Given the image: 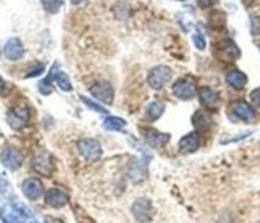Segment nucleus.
Returning a JSON list of instances; mask_svg holds the SVG:
<instances>
[{"mask_svg": "<svg viewBox=\"0 0 260 223\" xmlns=\"http://www.w3.org/2000/svg\"><path fill=\"white\" fill-rule=\"evenodd\" d=\"M24 217H29V214H22L18 207L13 206L0 207V218L5 223H24Z\"/></svg>", "mask_w": 260, "mask_h": 223, "instance_id": "14", "label": "nucleus"}, {"mask_svg": "<svg viewBox=\"0 0 260 223\" xmlns=\"http://www.w3.org/2000/svg\"><path fill=\"white\" fill-rule=\"evenodd\" d=\"M249 97H251V102H252L255 107H258V108H260V88L252 89L251 94H249Z\"/></svg>", "mask_w": 260, "mask_h": 223, "instance_id": "28", "label": "nucleus"}, {"mask_svg": "<svg viewBox=\"0 0 260 223\" xmlns=\"http://www.w3.org/2000/svg\"><path fill=\"white\" fill-rule=\"evenodd\" d=\"M54 82L62 89V91H72V83L69 80V77H67L64 72H56L54 73Z\"/></svg>", "mask_w": 260, "mask_h": 223, "instance_id": "23", "label": "nucleus"}, {"mask_svg": "<svg viewBox=\"0 0 260 223\" xmlns=\"http://www.w3.org/2000/svg\"><path fill=\"white\" fill-rule=\"evenodd\" d=\"M193 43H195V47L200 50V51H203L206 48V39H205V35H203V32L201 30H197L195 33H193Z\"/></svg>", "mask_w": 260, "mask_h": 223, "instance_id": "25", "label": "nucleus"}, {"mask_svg": "<svg viewBox=\"0 0 260 223\" xmlns=\"http://www.w3.org/2000/svg\"><path fill=\"white\" fill-rule=\"evenodd\" d=\"M40 4L47 13L53 15V13H58V11L61 10L64 0H40Z\"/></svg>", "mask_w": 260, "mask_h": 223, "instance_id": "24", "label": "nucleus"}, {"mask_svg": "<svg viewBox=\"0 0 260 223\" xmlns=\"http://www.w3.org/2000/svg\"><path fill=\"white\" fill-rule=\"evenodd\" d=\"M45 221H47V223H62V221H59V220H56V218H51V217H48V218H45Z\"/></svg>", "mask_w": 260, "mask_h": 223, "instance_id": "31", "label": "nucleus"}, {"mask_svg": "<svg viewBox=\"0 0 260 223\" xmlns=\"http://www.w3.org/2000/svg\"><path fill=\"white\" fill-rule=\"evenodd\" d=\"M5 88H7V83H5V80L2 77H0V94H2L4 91H5Z\"/></svg>", "mask_w": 260, "mask_h": 223, "instance_id": "30", "label": "nucleus"}, {"mask_svg": "<svg viewBox=\"0 0 260 223\" xmlns=\"http://www.w3.org/2000/svg\"><path fill=\"white\" fill-rule=\"evenodd\" d=\"M104 128L109 129V131H125L126 121L118 118V117H107L104 120Z\"/></svg>", "mask_w": 260, "mask_h": 223, "instance_id": "22", "label": "nucleus"}, {"mask_svg": "<svg viewBox=\"0 0 260 223\" xmlns=\"http://www.w3.org/2000/svg\"><path fill=\"white\" fill-rule=\"evenodd\" d=\"M89 93L94 96L96 100H99V102H103V104L109 105L114 102V88H112L109 82H98L96 85L91 86Z\"/></svg>", "mask_w": 260, "mask_h": 223, "instance_id": "8", "label": "nucleus"}, {"mask_svg": "<svg viewBox=\"0 0 260 223\" xmlns=\"http://www.w3.org/2000/svg\"><path fill=\"white\" fill-rule=\"evenodd\" d=\"M173 94L182 100H190L198 94L197 85L190 77L179 78V80L173 85Z\"/></svg>", "mask_w": 260, "mask_h": 223, "instance_id": "3", "label": "nucleus"}, {"mask_svg": "<svg viewBox=\"0 0 260 223\" xmlns=\"http://www.w3.org/2000/svg\"><path fill=\"white\" fill-rule=\"evenodd\" d=\"M229 112L236 120L244 123H251L255 120V112L251 107V104H247L246 100H235V102L230 104Z\"/></svg>", "mask_w": 260, "mask_h": 223, "instance_id": "6", "label": "nucleus"}, {"mask_svg": "<svg viewBox=\"0 0 260 223\" xmlns=\"http://www.w3.org/2000/svg\"><path fill=\"white\" fill-rule=\"evenodd\" d=\"M131 214L139 223H149L152 220V217H153L152 203L149 199H145V198L134 201L133 206H131Z\"/></svg>", "mask_w": 260, "mask_h": 223, "instance_id": "5", "label": "nucleus"}, {"mask_svg": "<svg viewBox=\"0 0 260 223\" xmlns=\"http://www.w3.org/2000/svg\"><path fill=\"white\" fill-rule=\"evenodd\" d=\"M198 97H200V102L205 105L206 108H216L220 102V97H219V93L214 91L212 88L209 86H203L200 88L198 91Z\"/></svg>", "mask_w": 260, "mask_h": 223, "instance_id": "12", "label": "nucleus"}, {"mask_svg": "<svg viewBox=\"0 0 260 223\" xmlns=\"http://www.w3.org/2000/svg\"><path fill=\"white\" fill-rule=\"evenodd\" d=\"M216 2H217V0H198V5L201 8H209V7H212Z\"/></svg>", "mask_w": 260, "mask_h": 223, "instance_id": "29", "label": "nucleus"}, {"mask_svg": "<svg viewBox=\"0 0 260 223\" xmlns=\"http://www.w3.org/2000/svg\"><path fill=\"white\" fill-rule=\"evenodd\" d=\"M173 78V70L168 65H155L149 70L147 75V83L152 89H161L165 88Z\"/></svg>", "mask_w": 260, "mask_h": 223, "instance_id": "1", "label": "nucleus"}, {"mask_svg": "<svg viewBox=\"0 0 260 223\" xmlns=\"http://www.w3.org/2000/svg\"><path fill=\"white\" fill-rule=\"evenodd\" d=\"M29 118H30V112L29 108L26 107H13V108H10L8 110V114H7V121H8V125L13 128V129H21V128H24L27 123H29Z\"/></svg>", "mask_w": 260, "mask_h": 223, "instance_id": "7", "label": "nucleus"}, {"mask_svg": "<svg viewBox=\"0 0 260 223\" xmlns=\"http://www.w3.org/2000/svg\"><path fill=\"white\" fill-rule=\"evenodd\" d=\"M45 201H47V204L54 207V209H61L67 204V195L62 192L59 188H50L47 193H45Z\"/></svg>", "mask_w": 260, "mask_h": 223, "instance_id": "13", "label": "nucleus"}, {"mask_svg": "<svg viewBox=\"0 0 260 223\" xmlns=\"http://www.w3.org/2000/svg\"><path fill=\"white\" fill-rule=\"evenodd\" d=\"M21 190H22V193H24V196L27 199L36 201L43 195V183L36 177H29V178H26L24 182H22Z\"/></svg>", "mask_w": 260, "mask_h": 223, "instance_id": "9", "label": "nucleus"}, {"mask_svg": "<svg viewBox=\"0 0 260 223\" xmlns=\"http://www.w3.org/2000/svg\"><path fill=\"white\" fill-rule=\"evenodd\" d=\"M144 136H145L147 143H149L150 147H153V148H161V147H165V145L168 143V140H169L168 134L160 132V131H156V129H145L144 131Z\"/></svg>", "mask_w": 260, "mask_h": 223, "instance_id": "16", "label": "nucleus"}, {"mask_svg": "<svg viewBox=\"0 0 260 223\" xmlns=\"http://www.w3.org/2000/svg\"><path fill=\"white\" fill-rule=\"evenodd\" d=\"M165 112V104L163 102H152L145 110V120L147 121H156L163 115Z\"/></svg>", "mask_w": 260, "mask_h": 223, "instance_id": "21", "label": "nucleus"}, {"mask_svg": "<svg viewBox=\"0 0 260 223\" xmlns=\"http://www.w3.org/2000/svg\"><path fill=\"white\" fill-rule=\"evenodd\" d=\"M77 148L80 152V155L88 161H96L103 155V147L96 139H82L78 140Z\"/></svg>", "mask_w": 260, "mask_h": 223, "instance_id": "4", "label": "nucleus"}, {"mask_svg": "<svg viewBox=\"0 0 260 223\" xmlns=\"http://www.w3.org/2000/svg\"><path fill=\"white\" fill-rule=\"evenodd\" d=\"M32 169L40 175L50 177L54 171V163L47 150H39L32 158Z\"/></svg>", "mask_w": 260, "mask_h": 223, "instance_id": "2", "label": "nucleus"}, {"mask_svg": "<svg viewBox=\"0 0 260 223\" xmlns=\"http://www.w3.org/2000/svg\"><path fill=\"white\" fill-rule=\"evenodd\" d=\"M258 48H260V43H258Z\"/></svg>", "mask_w": 260, "mask_h": 223, "instance_id": "34", "label": "nucleus"}, {"mask_svg": "<svg viewBox=\"0 0 260 223\" xmlns=\"http://www.w3.org/2000/svg\"><path fill=\"white\" fill-rule=\"evenodd\" d=\"M0 161H2V164L7 167V169L10 171H16L21 167L22 164V156L21 153L13 148V147H8L2 152V155H0Z\"/></svg>", "mask_w": 260, "mask_h": 223, "instance_id": "10", "label": "nucleus"}, {"mask_svg": "<svg viewBox=\"0 0 260 223\" xmlns=\"http://www.w3.org/2000/svg\"><path fill=\"white\" fill-rule=\"evenodd\" d=\"M191 123L198 131H208L212 126V118L206 110H198L191 118Z\"/></svg>", "mask_w": 260, "mask_h": 223, "instance_id": "18", "label": "nucleus"}, {"mask_svg": "<svg viewBox=\"0 0 260 223\" xmlns=\"http://www.w3.org/2000/svg\"><path fill=\"white\" fill-rule=\"evenodd\" d=\"M225 80H227L229 86H232L233 89H243L247 83V77L246 73H243L241 70L238 69H233L227 73V77H225Z\"/></svg>", "mask_w": 260, "mask_h": 223, "instance_id": "19", "label": "nucleus"}, {"mask_svg": "<svg viewBox=\"0 0 260 223\" xmlns=\"http://www.w3.org/2000/svg\"><path fill=\"white\" fill-rule=\"evenodd\" d=\"M45 70V65L42 62H37V64H34V67H30V69L27 70L26 73V78H32V77H39L40 73H43Z\"/></svg>", "mask_w": 260, "mask_h": 223, "instance_id": "26", "label": "nucleus"}, {"mask_svg": "<svg viewBox=\"0 0 260 223\" xmlns=\"http://www.w3.org/2000/svg\"><path fill=\"white\" fill-rule=\"evenodd\" d=\"M128 175H129L131 180H133V182H136V183L142 182L144 178H145V175H147V167H145V163H142V161H133V163L129 164Z\"/></svg>", "mask_w": 260, "mask_h": 223, "instance_id": "20", "label": "nucleus"}, {"mask_svg": "<svg viewBox=\"0 0 260 223\" xmlns=\"http://www.w3.org/2000/svg\"><path fill=\"white\" fill-rule=\"evenodd\" d=\"M5 58L10 61H19L22 56H24V47H22V42L18 37H11L7 40L5 48H4Z\"/></svg>", "mask_w": 260, "mask_h": 223, "instance_id": "11", "label": "nucleus"}, {"mask_svg": "<svg viewBox=\"0 0 260 223\" xmlns=\"http://www.w3.org/2000/svg\"><path fill=\"white\" fill-rule=\"evenodd\" d=\"M82 100L83 102L89 107V108H93V110H96V112H99V114H106V108L104 107H101L99 104H96V102H93V100H89L88 97H85V96H82Z\"/></svg>", "mask_w": 260, "mask_h": 223, "instance_id": "27", "label": "nucleus"}, {"mask_svg": "<svg viewBox=\"0 0 260 223\" xmlns=\"http://www.w3.org/2000/svg\"><path fill=\"white\" fill-rule=\"evenodd\" d=\"M71 2H72L74 5H78V4H82V2H85V0H71Z\"/></svg>", "mask_w": 260, "mask_h": 223, "instance_id": "32", "label": "nucleus"}, {"mask_svg": "<svg viewBox=\"0 0 260 223\" xmlns=\"http://www.w3.org/2000/svg\"><path fill=\"white\" fill-rule=\"evenodd\" d=\"M200 148V136L198 132H188L179 140V150L182 153H193Z\"/></svg>", "mask_w": 260, "mask_h": 223, "instance_id": "17", "label": "nucleus"}, {"mask_svg": "<svg viewBox=\"0 0 260 223\" xmlns=\"http://www.w3.org/2000/svg\"><path fill=\"white\" fill-rule=\"evenodd\" d=\"M217 51L222 59L227 61H235L240 58V48L232 40H223L217 45Z\"/></svg>", "mask_w": 260, "mask_h": 223, "instance_id": "15", "label": "nucleus"}, {"mask_svg": "<svg viewBox=\"0 0 260 223\" xmlns=\"http://www.w3.org/2000/svg\"><path fill=\"white\" fill-rule=\"evenodd\" d=\"M177 2H185V0H177Z\"/></svg>", "mask_w": 260, "mask_h": 223, "instance_id": "33", "label": "nucleus"}]
</instances>
